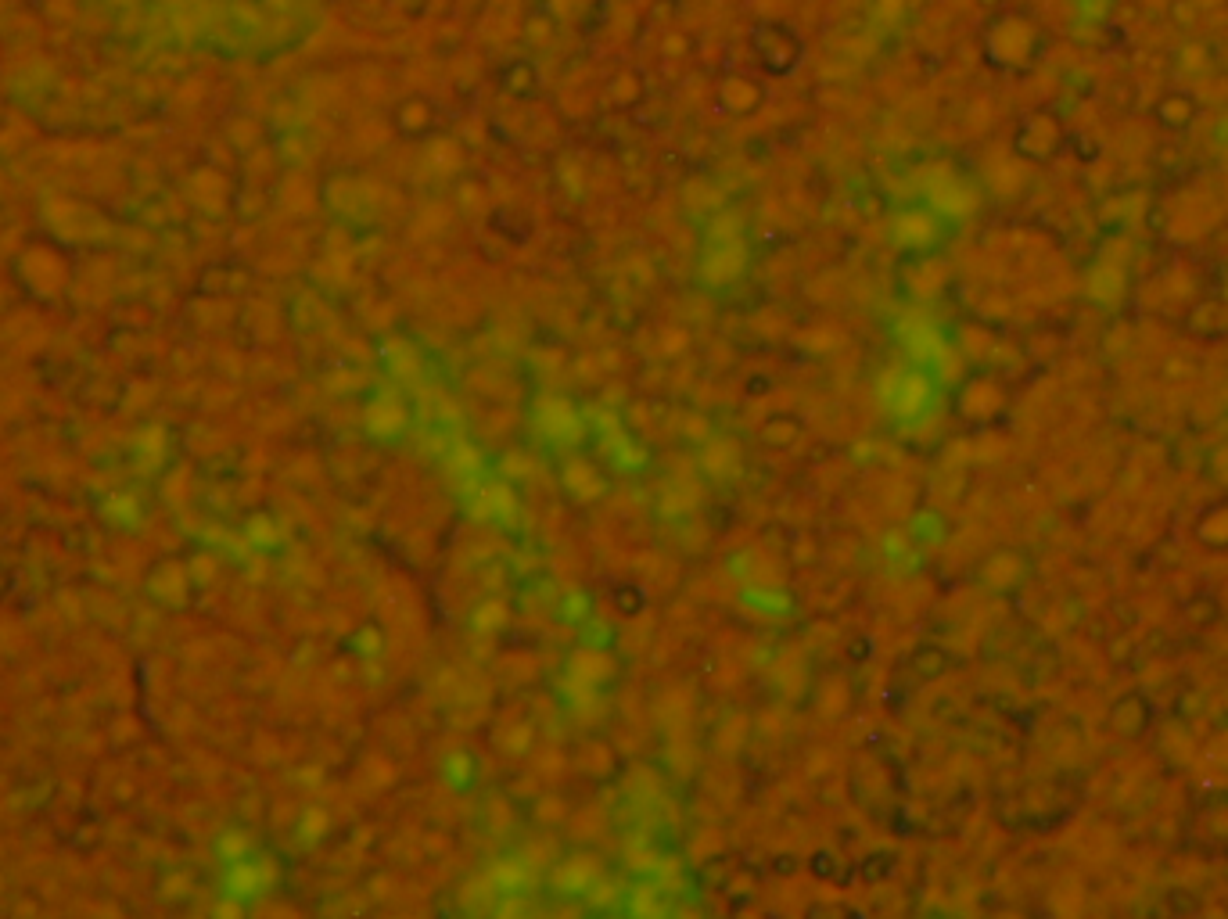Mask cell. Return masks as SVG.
Wrapping results in <instances>:
<instances>
[{"label":"cell","instance_id":"obj_1","mask_svg":"<svg viewBox=\"0 0 1228 919\" xmlns=\"http://www.w3.org/2000/svg\"><path fill=\"white\" fill-rule=\"evenodd\" d=\"M751 47H755L758 65H762L769 76H790V72L805 62V40H801L798 29L787 26V22H762V26H755Z\"/></svg>","mask_w":1228,"mask_h":919},{"label":"cell","instance_id":"obj_2","mask_svg":"<svg viewBox=\"0 0 1228 919\" xmlns=\"http://www.w3.org/2000/svg\"><path fill=\"white\" fill-rule=\"evenodd\" d=\"M500 83H503V90H510V94H518V97L536 94V83H539L536 65L528 62V58H510L500 69Z\"/></svg>","mask_w":1228,"mask_h":919}]
</instances>
